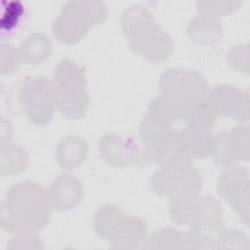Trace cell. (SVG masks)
<instances>
[{
    "instance_id": "3957f363",
    "label": "cell",
    "mask_w": 250,
    "mask_h": 250,
    "mask_svg": "<svg viewBox=\"0 0 250 250\" xmlns=\"http://www.w3.org/2000/svg\"><path fill=\"white\" fill-rule=\"evenodd\" d=\"M107 16V8L103 1H68L62 8L52 23L56 39L66 45L80 42L89 30L102 23Z\"/></svg>"
},
{
    "instance_id": "5b68a950",
    "label": "cell",
    "mask_w": 250,
    "mask_h": 250,
    "mask_svg": "<svg viewBox=\"0 0 250 250\" xmlns=\"http://www.w3.org/2000/svg\"><path fill=\"white\" fill-rule=\"evenodd\" d=\"M152 190L172 200L190 199L199 196L202 177L192 165L176 168H159L150 178Z\"/></svg>"
},
{
    "instance_id": "d4e9b609",
    "label": "cell",
    "mask_w": 250,
    "mask_h": 250,
    "mask_svg": "<svg viewBox=\"0 0 250 250\" xmlns=\"http://www.w3.org/2000/svg\"><path fill=\"white\" fill-rule=\"evenodd\" d=\"M248 239L240 231L223 228L215 239V249H248Z\"/></svg>"
},
{
    "instance_id": "6da1fadb",
    "label": "cell",
    "mask_w": 250,
    "mask_h": 250,
    "mask_svg": "<svg viewBox=\"0 0 250 250\" xmlns=\"http://www.w3.org/2000/svg\"><path fill=\"white\" fill-rule=\"evenodd\" d=\"M48 190L41 185L25 181L13 185L0 207V227L12 234L37 233L51 219Z\"/></svg>"
},
{
    "instance_id": "9c48e42d",
    "label": "cell",
    "mask_w": 250,
    "mask_h": 250,
    "mask_svg": "<svg viewBox=\"0 0 250 250\" xmlns=\"http://www.w3.org/2000/svg\"><path fill=\"white\" fill-rule=\"evenodd\" d=\"M153 162L161 168L190 165L192 157L182 130L169 128L160 132L149 146Z\"/></svg>"
},
{
    "instance_id": "ffe728a7",
    "label": "cell",
    "mask_w": 250,
    "mask_h": 250,
    "mask_svg": "<svg viewBox=\"0 0 250 250\" xmlns=\"http://www.w3.org/2000/svg\"><path fill=\"white\" fill-rule=\"evenodd\" d=\"M182 132L192 158L203 159L211 155L214 136L211 130L183 127Z\"/></svg>"
},
{
    "instance_id": "603a6c76",
    "label": "cell",
    "mask_w": 250,
    "mask_h": 250,
    "mask_svg": "<svg viewBox=\"0 0 250 250\" xmlns=\"http://www.w3.org/2000/svg\"><path fill=\"white\" fill-rule=\"evenodd\" d=\"M210 156H212L215 163L223 167L230 166L237 162L229 132H222L214 137Z\"/></svg>"
},
{
    "instance_id": "44dd1931",
    "label": "cell",
    "mask_w": 250,
    "mask_h": 250,
    "mask_svg": "<svg viewBox=\"0 0 250 250\" xmlns=\"http://www.w3.org/2000/svg\"><path fill=\"white\" fill-rule=\"evenodd\" d=\"M124 214L114 205H104L101 207L95 214L93 225L99 237L108 240L110 239L117 222Z\"/></svg>"
},
{
    "instance_id": "30bf717a",
    "label": "cell",
    "mask_w": 250,
    "mask_h": 250,
    "mask_svg": "<svg viewBox=\"0 0 250 250\" xmlns=\"http://www.w3.org/2000/svg\"><path fill=\"white\" fill-rule=\"evenodd\" d=\"M206 100L216 115L237 121L249 119V98L247 92L230 85H217L208 91Z\"/></svg>"
},
{
    "instance_id": "d6986e66",
    "label": "cell",
    "mask_w": 250,
    "mask_h": 250,
    "mask_svg": "<svg viewBox=\"0 0 250 250\" xmlns=\"http://www.w3.org/2000/svg\"><path fill=\"white\" fill-rule=\"evenodd\" d=\"M29 164L27 152L12 142L0 146V174L2 176L23 173Z\"/></svg>"
},
{
    "instance_id": "cb8c5ba5",
    "label": "cell",
    "mask_w": 250,
    "mask_h": 250,
    "mask_svg": "<svg viewBox=\"0 0 250 250\" xmlns=\"http://www.w3.org/2000/svg\"><path fill=\"white\" fill-rule=\"evenodd\" d=\"M242 4L243 2L240 0H229V1L200 0L196 2V6L200 15L213 18L216 20L235 13Z\"/></svg>"
},
{
    "instance_id": "7402d4cb",
    "label": "cell",
    "mask_w": 250,
    "mask_h": 250,
    "mask_svg": "<svg viewBox=\"0 0 250 250\" xmlns=\"http://www.w3.org/2000/svg\"><path fill=\"white\" fill-rule=\"evenodd\" d=\"M145 249H185L184 232L166 228L153 232L146 241Z\"/></svg>"
},
{
    "instance_id": "4dcf8cb0",
    "label": "cell",
    "mask_w": 250,
    "mask_h": 250,
    "mask_svg": "<svg viewBox=\"0 0 250 250\" xmlns=\"http://www.w3.org/2000/svg\"><path fill=\"white\" fill-rule=\"evenodd\" d=\"M0 143H1V146L7 144V143H10L11 142V138H12V135H13V126H12V123L5 119L4 117L1 118V129H0Z\"/></svg>"
},
{
    "instance_id": "484cf974",
    "label": "cell",
    "mask_w": 250,
    "mask_h": 250,
    "mask_svg": "<svg viewBox=\"0 0 250 250\" xmlns=\"http://www.w3.org/2000/svg\"><path fill=\"white\" fill-rule=\"evenodd\" d=\"M229 133L237 160L247 161L249 159V126L240 124Z\"/></svg>"
},
{
    "instance_id": "ac0fdd59",
    "label": "cell",
    "mask_w": 250,
    "mask_h": 250,
    "mask_svg": "<svg viewBox=\"0 0 250 250\" xmlns=\"http://www.w3.org/2000/svg\"><path fill=\"white\" fill-rule=\"evenodd\" d=\"M58 92L57 109L66 118L77 120L85 116L91 98L85 90Z\"/></svg>"
},
{
    "instance_id": "277c9868",
    "label": "cell",
    "mask_w": 250,
    "mask_h": 250,
    "mask_svg": "<svg viewBox=\"0 0 250 250\" xmlns=\"http://www.w3.org/2000/svg\"><path fill=\"white\" fill-rule=\"evenodd\" d=\"M18 103L28 120L36 126H46L57 109L58 92L52 79L36 76L23 81L18 90Z\"/></svg>"
},
{
    "instance_id": "f546056e",
    "label": "cell",
    "mask_w": 250,
    "mask_h": 250,
    "mask_svg": "<svg viewBox=\"0 0 250 250\" xmlns=\"http://www.w3.org/2000/svg\"><path fill=\"white\" fill-rule=\"evenodd\" d=\"M9 249H43V240L36 233L16 234L7 245Z\"/></svg>"
},
{
    "instance_id": "ba28073f",
    "label": "cell",
    "mask_w": 250,
    "mask_h": 250,
    "mask_svg": "<svg viewBox=\"0 0 250 250\" xmlns=\"http://www.w3.org/2000/svg\"><path fill=\"white\" fill-rule=\"evenodd\" d=\"M217 191L249 228V173L236 167L224 172L217 182Z\"/></svg>"
},
{
    "instance_id": "8fae6325",
    "label": "cell",
    "mask_w": 250,
    "mask_h": 250,
    "mask_svg": "<svg viewBox=\"0 0 250 250\" xmlns=\"http://www.w3.org/2000/svg\"><path fill=\"white\" fill-rule=\"evenodd\" d=\"M52 209L65 211L76 207L83 197L81 182L68 173L57 177L48 189Z\"/></svg>"
},
{
    "instance_id": "4316f807",
    "label": "cell",
    "mask_w": 250,
    "mask_h": 250,
    "mask_svg": "<svg viewBox=\"0 0 250 250\" xmlns=\"http://www.w3.org/2000/svg\"><path fill=\"white\" fill-rule=\"evenodd\" d=\"M0 62L1 75H10L16 72L21 63L18 50L9 43H2L0 48Z\"/></svg>"
},
{
    "instance_id": "52a82bcc",
    "label": "cell",
    "mask_w": 250,
    "mask_h": 250,
    "mask_svg": "<svg viewBox=\"0 0 250 250\" xmlns=\"http://www.w3.org/2000/svg\"><path fill=\"white\" fill-rule=\"evenodd\" d=\"M159 89L163 95L181 102L206 99L209 88L205 78L195 70L170 68L159 77Z\"/></svg>"
},
{
    "instance_id": "4fadbf2b",
    "label": "cell",
    "mask_w": 250,
    "mask_h": 250,
    "mask_svg": "<svg viewBox=\"0 0 250 250\" xmlns=\"http://www.w3.org/2000/svg\"><path fill=\"white\" fill-rule=\"evenodd\" d=\"M52 80L59 92L85 90L87 86L85 72L68 58L60 61L55 68Z\"/></svg>"
},
{
    "instance_id": "e0dca14e",
    "label": "cell",
    "mask_w": 250,
    "mask_h": 250,
    "mask_svg": "<svg viewBox=\"0 0 250 250\" xmlns=\"http://www.w3.org/2000/svg\"><path fill=\"white\" fill-rule=\"evenodd\" d=\"M216 116L206 99H195L184 104L182 117L184 127L211 130L216 122Z\"/></svg>"
},
{
    "instance_id": "5bb4252c",
    "label": "cell",
    "mask_w": 250,
    "mask_h": 250,
    "mask_svg": "<svg viewBox=\"0 0 250 250\" xmlns=\"http://www.w3.org/2000/svg\"><path fill=\"white\" fill-rule=\"evenodd\" d=\"M88 152V145L82 138L68 136L57 146L56 158L62 169L69 171L80 166L86 160Z\"/></svg>"
},
{
    "instance_id": "7c38bea8",
    "label": "cell",
    "mask_w": 250,
    "mask_h": 250,
    "mask_svg": "<svg viewBox=\"0 0 250 250\" xmlns=\"http://www.w3.org/2000/svg\"><path fill=\"white\" fill-rule=\"evenodd\" d=\"M146 224L135 216L123 215L114 229L109 239L112 248L134 249L146 240Z\"/></svg>"
},
{
    "instance_id": "8992f818",
    "label": "cell",
    "mask_w": 250,
    "mask_h": 250,
    "mask_svg": "<svg viewBox=\"0 0 250 250\" xmlns=\"http://www.w3.org/2000/svg\"><path fill=\"white\" fill-rule=\"evenodd\" d=\"M99 151L102 158L113 167H146L152 160L150 149L142 142L124 140L115 134L104 135L99 142Z\"/></svg>"
},
{
    "instance_id": "7a4b0ae2",
    "label": "cell",
    "mask_w": 250,
    "mask_h": 250,
    "mask_svg": "<svg viewBox=\"0 0 250 250\" xmlns=\"http://www.w3.org/2000/svg\"><path fill=\"white\" fill-rule=\"evenodd\" d=\"M120 25L131 50L150 63L167 60L174 48L173 40L154 21L151 12L142 5L127 8Z\"/></svg>"
},
{
    "instance_id": "f1b7e54d",
    "label": "cell",
    "mask_w": 250,
    "mask_h": 250,
    "mask_svg": "<svg viewBox=\"0 0 250 250\" xmlns=\"http://www.w3.org/2000/svg\"><path fill=\"white\" fill-rule=\"evenodd\" d=\"M23 14V6L21 2L12 1L6 7V11L0 21L1 28L3 30L10 31L12 30L18 23L20 19Z\"/></svg>"
},
{
    "instance_id": "83f0119b",
    "label": "cell",
    "mask_w": 250,
    "mask_h": 250,
    "mask_svg": "<svg viewBox=\"0 0 250 250\" xmlns=\"http://www.w3.org/2000/svg\"><path fill=\"white\" fill-rule=\"evenodd\" d=\"M226 61L233 70L248 73V44L232 47L227 54Z\"/></svg>"
},
{
    "instance_id": "2e32d148",
    "label": "cell",
    "mask_w": 250,
    "mask_h": 250,
    "mask_svg": "<svg viewBox=\"0 0 250 250\" xmlns=\"http://www.w3.org/2000/svg\"><path fill=\"white\" fill-rule=\"evenodd\" d=\"M18 54L21 62L37 65L45 62L52 54V43L48 36L43 33L28 35L19 46Z\"/></svg>"
},
{
    "instance_id": "9a60e30c",
    "label": "cell",
    "mask_w": 250,
    "mask_h": 250,
    "mask_svg": "<svg viewBox=\"0 0 250 250\" xmlns=\"http://www.w3.org/2000/svg\"><path fill=\"white\" fill-rule=\"evenodd\" d=\"M187 35L194 43L213 45L221 41L223 37V27L219 20L199 15L188 22Z\"/></svg>"
}]
</instances>
